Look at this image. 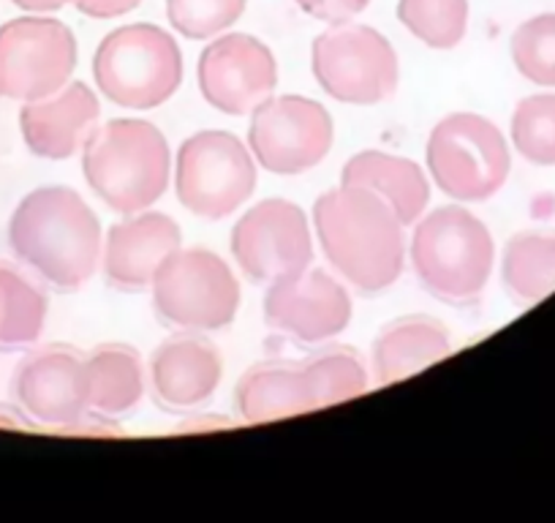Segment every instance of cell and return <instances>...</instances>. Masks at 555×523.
Instances as JSON below:
<instances>
[{"mask_svg": "<svg viewBox=\"0 0 555 523\" xmlns=\"http://www.w3.org/2000/svg\"><path fill=\"white\" fill-rule=\"evenodd\" d=\"M452 355V335L434 317H403L387 324L373 341L376 384H392Z\"/></svg>", "mask_w": 555, "mask_h": 523, "instance_id": "obj_20", "label": "cell"}, {"mask_svg": "<svg viewBox=\"0 0 555 523\" xmlns=\"http://www.w3.org/2000/svg\"><path fill=\"white\" fill-rule=\"evenodd\" d=\"M14 7L23 9V12L30 14H50V12H61L63 7L74 3V0H12Z\"/></svg>", "mask_w": 555, "mask_h": 523, "instance_id": "obj_32", "label": "cell"}, {"mask_svg": "<svg viewBox=\"0 0 555 523\" xmlns=\"http://www.w3.org/2000/svg\"><path fill=\"white\" fill-rule=\"evenodd\" d=\"M512 145L526 162L555 167V93H537L515 106Z\"/></svg>", "mask_w": 555, "mask_h": 523, "instance_id": "obj_27", "label": "cell"}, {"mask_svg": "<svg viewBox=\"0 0 555 523\" xmlns=\"http://www.w3.org/2000/svg\"><path fill=\"white\" fill-rule=\"evenodd\" d=\"M7 265H0V330H3V311H7V279H3Z\"/></svg>", "mask_w": 555, "mask_h": 523, "instance_id": "obj_33", "label": "cell"}, {"mask_svg": "<svg viewBox=\"0 0 555 523\" xmlns=\"http://www.w3.org/2000/svg\"><path fill=\"white\" fill-rule=\"evenodd\" d=\"M297 7L322 23H349L371 7V0H295Z\"/></svg>", "mask_w": 555, "mask_h": 523, "instance_id": "obj_30", "label": "cell"}, {"mask_svg": "<svg viewBox=\"0 0 555 523\" xmlns=\"http://www.w3.org/2000/svg\"><path fill=\"white\" fill-rule=\"evenodd\" d=\"M512 63L528 82L555 88V12L526 20L512 34Z\"/></svg>", "mask_w": 555, "mask_h": 523, "instance_id": "obj_28", "label": "cell"}, {"mask_svg": "<svg viewBox=\"0 0 555 523\" xmlns=\"http://www.w3.org/2000/svg\"><path fill=\"white\" fill-rule=\"evenodd\" d=\"M158 319L183 333H216L240 311V284L232 268L207 248H180L153 279Z\"/></svg>", "mask_w": 555, "mask_h": 523, "instance_id": "obj_7", "label": "cell"}, {"mask_svg": "<svg viewBox=\"0 0 555 523\" xmlns=\"http://www.w3.org/2000/svg\"><path fill=\"white\" fill-rule=\"evenodd\" d=\"M428 173L447 196L457 202H485L504 189L512 153L493 120L474 112L441 117L425 148Z\"/></svg>", "mask_w": 555, "mask_h": 523, "instance_id": "obj_6", "label": "cell"}, {"mask_svg": "<svg viewBox=\"0 0 555 523\" xmlns=\"http://www.w3.org/2000/svg\"><path fill=\"white\" fill-rule=\"evenodd\" d=\"M85 180L115 213L151 211L169 189L172 151L158 126L139 117H115L82 148Z\"/></svg>", "mask_w": 555, "mask_h": 523, "instance_id": "obj_3", "label": "cell"}, {"mask_svg": "<svg viewBox=\"0 0 555 523\" xmlns=\"http://www.w3.org/2000/svg\"><path fill=\"white\" fill-rule=\"evenodd\" d=\"M313 229L330 265L365 295L389 290L403 273L405 227L373 191L344 183L324 191L313 205Z\"/></svg>", "mask_w": 555, "mask_h": 523, "instance_id": "obj_2", "label": "cell"}, {"mask_svg": "<svg viewBox=\"0 0 555 523\" xmlns=\"http://www.w3.org/2000/svg\"><path fill=\"white\" fill-rule=\"evenodd\" d=\"M101 93L122 110H156L183 85V52L153 23H133L104 36L93 55Z\"/></svg>", "mask_w": 555, "mask_h": 523, "instance_id": "obj_5", "label": "cell"}, {"mask_svg": "<svg viewBox=\"0 0 555 523\" xmlns=\"http://www.w3.org/2000/svg\"><path fill=\"white\" fill-rule=\"evenodd\" d=\"M495 265V243L482 218L447 205L416 221L411 238V268L434 297L472 303L482 295Z\"/></svg>", "mask_w": 555, "mask_h": 523, "instance_id": "obj_4", "label": "cell"}, {"mask_svg": "<svg viewBox=\"0 0 555 523\" xmlns=\"http://www.w3.org/2000/svg\"><path fill=\"white\" fill-rule=\"evenodd\" d=\"M77 36L55 17L9 20L0 25V99L39 101L72 82Z\"/></svg>", "mask_w": 555, "mask_h": 523, "instance_id": "obj_10", "label": "cell"}, {"mask_svg": "<svg viewBox=\"0 0 555 523\" xmlns=\"http://www.w3.org/2000/svg\"><path fill=\"white\" fill-rule=\"evenodd\" d=\"M199 90L223 115H250L278 88V63L270 47L250 34H223L199 58Z\"/></svg>", "mask_w": 555, "mask_h": 523, "instance_id": "obj_13", "label": "cell"}, {"mask_svg": "<svg viewBox=\"0 0 555 523\" xmlns=\"http://www.w3.org/2000/svg\"><path fill=\"white\" fill-rule=\"evenodd\" d=\"M398 20L430 50H455L468 30V0H398Z\"/></svg>", "mask_w": 555, "mask_h": 523, "instance_id": "obj_25", "label": "cell"}, {"mask_svg": "<svg viewBox=\"0 0 555 523\" xmlns=\"http://www.w3.org/2000/svg\"><path fill=\"white\" fill-rule=\"evenodd\" d=\"M12 393L28 418L52 429H74L90 414L88 366L72 346H44L25 357Z\"/></svg>", "mask_w": 555, "mask_h": 523, "instance_id": "obj_15", "label": "cell"}, {"mask_svg": "<svg viewBox=\"0 0 555 523\" xmlns=\"http://www.w3.org/2000/svg\"><path fill=\"white\" fill-rule=\"evenodd\" d=\"M85 366H88L90 414L95 418H128L145 398V368L133 346H95L90 357H85Z\"/></svg>", "mask_w": 555, "mask_h": 523, "instance_id": "obj_22", "label": "cell"}, {"mask_svg": "<svg viewBox=\"0 0 555 523\" xmlns=\"http://www.w3.org/2000/svg\"><path fill=\"white\" fill-rule=\"evenodd\" d=\"M344 186H360L382 196L403 227H411L425 216L430 202V183L425 169L411 158L384 151H362L346 162L340 173Z\"/></svg>", "mask_w": 555, "mask_h": 523, "instance_id": "obj_19", "label": "cell"}, {"mask_svg": "<svg viewBox=\"0 0 555 523\" xmlns=\"http://www.w3.org/2000/svg\"><path fill=\"white\" fill-rule=\"evenodd\" d=\"M313 77L335 101L373 106L398 90V52L371 25L335 23L313 39Z\"/></svg>", "mask_w": 555, "mask_h": 523, "instance_id": "obj_9", "label": "cell"}, {"mask_svg": "<svg viewBox=\"0 0 555 523\" xmlns=\"http://www.w3.org/2000/svg\"><path fill=\"white\" fill-rule=\"evenodd\" d=\"M330 112L306 95H270L250 112L248 148L272 175H302L322 164L333 148Z\"/></svg>", "mask_w": 555, "mask_h": 523, "instance_id": "obj_11", "label": "cell"}, {"mask_svg": "<svg viewBox=\"0 0 555 523\" xmlns=\"http://www.w3.org/2000/svg\"><path fill=\"white\" fill-rule=\"evenodd\" d=\"M9 245L52 290L77 292L99 270L104 232L93 207L77 191L44 186L30 191L12 213Z\"/></svg>", "mask_w": 555, "mask_h": 523, "instance_id": "obj_1", "label": "cell"}, {"mask_svg": "<svg viewBox=\"0 0 555 523\" xmlns=\"http://www.w3.org/2000/svg\"><path fill=\"white\" fill-rule=\"evenodd\" d=\"M267 328L300 344H324L351 322V297L327 270L308 268L272 281L264 295Z\"/></svg>", "mask_w": 555, "mask_h": 523, "instance_id": "obj_14", "label": "cell"}, {"mask_svg": "<svg viewBox=\"0 0 555 523\" xmlns=\"http://www.w3.org/2000/svg\"><path fill=\"white\" fill-rule=\"evenodd\" d=\"M234 407L248 423L313 412L300 362H259L240 377Z\"/></svg>", "mask_w": 555, "mask_h": 523, "instance_id": "obj_21", "label": "cell"}, {"mask_svg": "<svg viewBox=\"0 0 555 523\" xmlns=\"http://www.w3.org/2000/svg\"><path fill=\"white\" fill-rule=\"evenodd\" d=\"M101 117L99 95L85 82H68L47 99L28 101L20 112V128L28 151L50 162H66L95 131Z\"/></svg>", "mask_w": 555, "mask_h": 523, "instance_id": "obj_17", "label": "cell"}, {"mask_svg": "<svg viewBox=\"0 0 555 523\" xmlns=\"http://www.w3.org/2000/svg\"><path fill=\"white\" fill-rule=\"evenodd\" d=\"M142 7V0H74V9L90 20H117Z\"/></svg>", "mask_w": 555, "mask_h": 523, "instance_id": "obj_31", "label": "cell"}, {"mask_svg": "<svg viewBox=\"0 0 555 523\" xmlns=\"http://www.w3.org/2000/svg\"><path fill=\"white\" fill-rule=\"evenodd\" d=\"M7 279V311L0 330V349H20L41 339L47 322V297L14 268L3 270Z\"/></svg>", "mask_w": 555, "mask_h": 523, "instance_id": "obj_26", "label": "cell"}, {"mask_svg": "<svg viewBox=\"0 0 555 523\" xmlns=\"http://www.w3.org/2000/svg\"><path fill=\"white\" fill-rule=\"evenodd\" d=\"M232 254L256 284L289 279L311 268L313 238L300 205L281 196L261 200L234 224Z\"/></svg>", "mask_w": 555, "mask_h": 523, "instance_id": "obj_12", "label": "cell"}, {"mask_svg": "<svg viewBox=\"0 0 555 523\" xmlns=\"http://www.w3.org/2000/svg\"><path fill=\"white\" fill-rule=\"evenodd\" d=\"M504 286L522 303H539L555 292V232H526L506 243L501 262Z\"/></svg>", "mask_w": 555, "mask_h": 523, "instance_id": "obj_23", "label": "cell"}, {"mask_svg": "<svg viewBox=\"0 0 555 523\" xmlns=\"http://www.w3.org/2000/svg\"><path fill=\"white\" fill-rule=\"evenodd\" d=\"M183 248V232L167 213L142 211L112 224L104 240V279L120 292H145L158 268Z\"/></svg>", "mask_w": 555, "mask_h": 523, "instance_id": "obj_16", "label": "cell"}, {"mask_svg": "<svg viewBox=\"0 0 555 523\" xmlns=\"http://www.w3.org/2000/svg\"><path fill=\"white\" fill-rule=\"evenodd\" d=\"M313 409L349 401L367 390V368L349 346H330L300 362Z\"/></svg>", "mask_w": 555, "mask_h": 523, "instance_id": "obj_24", "label": "cell"}, {"mask_svg": "<svg viewBox=\"0 0 555 523\" xmlns=\"http://www.w3.org/2000/svg\"><path fill=\"white\" fill-rule=\"evenodd\" d=\"M245 12V0H167V20L180 36L194 41L227 34Z\"/></svg>", "mask_w": 555, "mask_h": 523, "instance_id": "obj_29", "label": "cell"}, {"mask_svg": "<svg viewBox=\"0 0 555 523\" xmlns=\"http://www.w3.org/2000/svg\"><path fill=\"white\" fill-rule=\"evenodd\" d=\"M223 379V360L210 341L199 335L167 339L151 357L153 396L164 409L191 412L216 396Z\"/></svg>", "mask_w": 555, "mask_h": 523, "instance_id": "obj_18", "label": "cell"}, {"mask_svg": "<svg viewBox=\"0 0 555 523\" xmlns=\"http://www.w3.org/2000/svg\"><path fill=\"white\" fill-rule=\"evenodd\" d=\"M259 175L250 148L229 131L207 128L180 145L175 194L196 218L221 221L254 196Z\"/></svg>", "mask_w": 555, "mask_h": 523, "instance_id": "obj_8", "label": "cell"}]
</instances>
